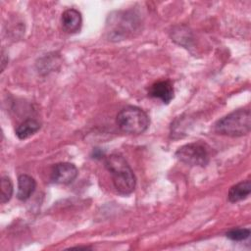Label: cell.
<instances>
[{
  "label": "cell",
  "instance_id": "1",
  "mask_svg": "<svg viewBox=\"0 0 251 251\" xmlns=\"http://www.w3.org/2000/svg\"><path fill=\"white\" fill-rule=\"evenodd\" d=\"M105 167L110 172L116 190L123 195L133 192L136 185L135 176L126 160L119 154H111L105 159Z\"/></svg>",
  "mask_w": 251,
  "mask_h": 251
},
{
  "label": "cell",
  "instance_id": "2",
  "mask_svg": "<svg viewBox=\"0 0 251 251\" xmlns=\"http://www.w3.org/2000/svg\"><path fill=\"white\" fill-rule=\"evenodd\" d=\"M251 128V113L249 109L235 110L215 124V131L219 134L238 137L249 133Z\"/></svg>",
  "mask_w": 251,
  "mask_h": 251
},
{
  "label": "cell",
  "instance_id": "3",
  "mask_svg": "<svg viewBox=\"0 0 251 251\" xmlns=\"http://www.w3.org/2000/svg\"><path fill=\"white\" fill-rule=\"evenodd\" d=\"M149 124L148 115L135 106H127L117 115V125L126 133L141 134L148 128Z\"/></svg>",
  "mask_w": 251,
  "mask_h": 251
},
{
  "label": "cell",
  "instance_id": "4",
  "mask_svg": "<svg viewBox=\"0 0 251 251\" xmlns=\"http://www.w3.org/2000/svg\"><path fill=\"white\" fill-rule=\"evenodd\" d=\"M176 157L186 165L200 167L206 166L210 160L207 146L200 142H192L179 147L176 152Z\"/></svg>",
  "mask_w": 251,
  "mask_h": 251
},
{
  "label": "cell",
  "instance_id": "5",
  "mask_svg": "<svg viewBox=\"0 0 251 251\" xmlns=\"http://www.w3.org/2000/svg\"><path fill=\"white\" fill-rule=\"evenodd\" d=\"M132 14H128V12H116V15L109 19L110 23L119 24L118 28L108 32L109 37L114 40H121L122 38L126 37L127 33L132 32V30L135 29L136 25L135 24V18L132 17Z\"/></svg>",
  "mask_w": 251,
  "mask_h": 251
},
{
  "label": "cell",
  "instance_id": "6",
  "mask_svg": "<svg viewBox=\"0 0 251 251\" xmlns=\"http://www.w3.org/2000/svg\"><path fill=\"white\" fill-rule=\"evenodd\" d=\"M77 168L68 162L58 163L53 167L51 172V179L58 184H69L73 182L77 176Z\"/></svg>",
  "mask_w": 251,
  "mask_h": 251
},
{
  "label": "cell",
  "instance_id": "7",
  "mask_svg": "<svg viewBox=\"0 0 251 251\" xmlns=\"http://www.w3.org/2000/svg\"><path fill=\"white\" fill-rule=\"evenodd\" d=\"M174 86L171 80H159L153 83L149 90L148 95L152 98L161 100L164 104H169L174 99Z\"/></svg>",
  "mask_w": 251,
  "mask_h": 251
},
{
  "label": "cell",
  "instance_id": "8",
  "mask_svg": "<svg viewBox=\"0 0 251 251\" xmlns=\"http://www.w3.org/2000/svg\"><path fill=\"white\" fill-rule=\"evenodd\" d=\"M61 23L63 29L68 33H75L79 31L82 24V17L80 12L75 9H67L63 12Z\"/></svg>",
  "mask_w": 251,
  "mask_h": 251
},
{
  "label": "cell",
  "instance_id": "9",
  "mask_svg": "<svg viewBox=\"0 0 251 251\" xmlns=\"http://www.w3.org/2000/svg\"><path fill=\"white\" fill-rule=\"evenodd\" d=\"M36 187V182L33 177L28 175H21L18 177V192L17 197L22 201L27 200Z\"/></svg>",
  "mask_w": 251,
  "mask_h": 251
},
{
  "label": "cell",
  "instance_id": "10",
  "mask_svg": "<svg viewBox=\"0 0 251 251\" xmlns=\"http://www.w3.org/2000/svg\"><path fill=\"white\" fill-rule=\"evenodd\" d=\"M251 191V183L250 180H242L234 185H232L227 194L228 201L231 203H235L247 198Z\"/></svg>",
  "mask_w": 251,
  "mask_h": 251
},
{
  "label": "cell",
  "instance_id": "11",
  "mask_svg": "<svg viewBox=\"0 0 251 251\" xmlns=\"http://www.w3.org/2000/svg\"><path fill=\"white\" fill-rule=\"evenodd\" d=\"M40 128V124L34 119H26L16 128V135L20 139H25L33 135Z\"/></svg>",
  "mask_w": 251,
  "mask_h": 251
},
{
  "label": "cell",
  "instance_id": "12",
  "mask_svg": "<svg viewBox=\"0 0 251 251\" xmlns=\"http://www.w3.org/2000/svg\"><path fill=\"white\" fill-rule=\"evenodd\" d=\"M13 195V183L9 176L1 177V203L8 202Z\"/></svg>",
  "mask_w": 251,
  "mask_h": 251
},
{
  "label": "cell",
  "instance_id": "13",
  "mask_svg": "<svg viewBox=\"0 0 251 251\" xmlns=\"http://www.w3.org/2000/svg\"><path fill=\"white\" fill-rule=\"evenodd\" d=\"M226 236L232 241H242L250 236L249 228H232L226 233Z\"/></svg>",
  "mask_w": 251,
  "mask_h": 251
}]
</instances>
